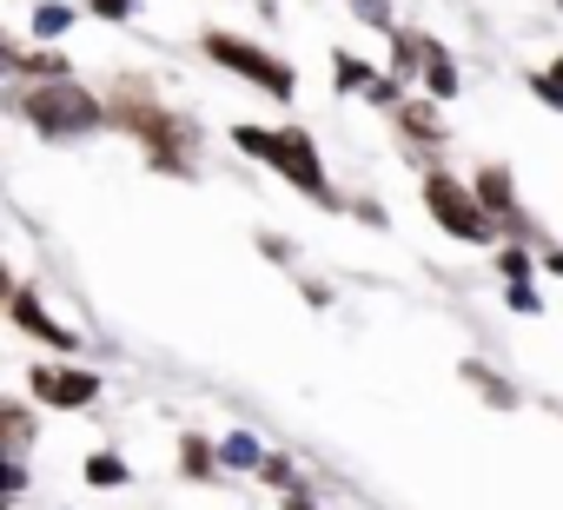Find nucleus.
<instances>
[{
	"label": "nucleus",
	"mask_w": 563,
	"mask_h": 510,
	"mask_svg": "<svg viewBox=\"0 0 563 510\" xmlns=\"http://www.w3.org/2000/svg\"><path fill=\"white\" fill-rule=\"evenodd\" d=\"M126 8H133V0H93V14H107V21H120Z\"/></svg>",
	"instance_id": "nucleus-19"
},
{
	"label": "nucleus",
	"mask_w": 563,
	"mask_h": 510,
	"mask_svg": "<svg viewBox=\"0 0 563 510\" xmlns=\"http://www.w3.org/2000/svg\"><path fill=\"white\" fill-rule=\"evenodd\" d=\"M8 431H14V451H21L27 444V411L21 404H8Z\"/></svg>",
	"instance_id": "nucleus-18"
},
{
	"label": "nucleus",
	"mask_w": 563,
	"mask_h": 510,
	"mask_svg": "<svg viewBox=\"0 0 563 510\" xmlns=\"http://www.w3.org/2000/svg\"><path fill=\"white\" fill-rule=\"evenodd\" d=\"M14 325H21V332H34V339H54L60 352H74V332H60V325L34 306V292H27V286H14Z\"/></svg>",
	"instance_id": "nucleus-7"
},
{
	"label": "nucleus",
	"mask_w": 563,
	"mask_h": 510,
	"mask_svg": "<svg viewBox=\"0 0 563 510\" xmlns=\"http://www.w3.org/2000/svg\"><path fill=\"white\" fill-rule=\"evenodd\" d=\"M550 273H563V252H550Z\"/></svg>",
	"instance_id": "nucleus-21"
},
{
	"label": "nucleus",
	"mask_w": 563,
	"mask_h": 510,
	"mask_svg": "<svg viewBox=\"0 0 563 510\" xmlns=\"http://www.w3.org/2000/svg\"><path fill=\"white\" fill-rule=\"evenodd\" d=\"M464 378H471V385H477V391H490V398H497V404H510V385H497V378H490V372H484V365H464Z\"/></svg>",
	"instance_id": "nucleus-12"
},
{
	"label": "nucleus",
	"mask_w": 563,
	"mask_h": 510,
	"mask_svg": "<svg viewBox=\"0 0 563 510\" xmlns=\"http://www.w3.org/2000/svg\"><path fill=\"white\" fill-rule=\"evenodd\" d=\"M477 199H484V212L490 219H504V225H517V206H510V179L490 166V173H477Z\"/></svg>",
	"instance_id": "nucleus-8"
},
{
	"label": "nucleus",
	"mask_w": 563,
	"mask_h": 510,
	"mask_svg": "<svg viewBox=\"0 0 563 510\" xmlns=\"http://www.w3.org/2000/svg\"><path fill=\"white\" fill-rule=\"evenodd\" d=\"M87 484H100V490H107V484H126V464H120L113 451H93V457H87Z\"/></svg>",
	"instance_id": "nucleus-9"
},
{
	"label": "nucleus",
	"mask_w": 563,
	"mask_h": 510,
	"mask_svg": "<svg viewBox=\"0 0 563 510\" xmlns=\"http://www.w3.org/2000/svg\"><path fill=\"white\" fill-rule=\"evenodd\" d=\"M510 306H517V312H543V299H537L530 286H510Z\"/></svg>",
	"instance_id": "nucleus-17"
},
{
	"label": "nucleus",
	"mask_w": 563,
	"mask_h": 510,
	"mask_svg": "<svg viewBox=\"0 0 563 510\" xmlns=\"http://www.w3.org/2000/svg\"><path fill=\"white\" fill-rule=\"evenodd\" d=\"M232 146H245L252 159H265V166H278L306 199H319V206H332V179H325V166H319V153H312V140L306 133H265V126H232Z\"/></svg>",
	"instance_id": "nucleus-1"
},
{
	"label": "nucleus",
	"mask_w": 563,
	"mask_h": 510,
	"mask_svg": "<svg viewBox=\"0 0 563 510\" xmlns=\"http://www.w3.org/2000/svg\"><path fill=\"white\" fill-rule=\"evenodd\" d=\"M67 21H74V14H67V8H41V14H34V27H41V34H47V41H54V34H60V27H67Z\"/></svg>",
	"instance_id": "nucleus-14"
},
{
	"label": "nucleus",
	"mask_w": 563,
	"mask_h": 510,
	"mask_svg": "<svg viewBox=\"0 0 563 510\" xmlns=\"http://www.w3.org/2000/svg\"><path fill=\"white\" fill-rule=\"evenodd\" d=\"M113 120L126 126V133H140V146H146V159L153 166H173V173H192V133L173 120V113H159L153 100H120L113 107Z\"/></svg>",
	"instance_id": "nucleus-3"
},
{
	"label": "nucleus",
	"mask_w": 563,
	"mask_h": 510,
	"mask_svg": "<svg viewBox=\"0 0 563 510\" xmlns=\"http://www.w3.org/2000/svg\"><path fill=\"white\" fill-rule=\"evenodd\" d=\"M34 391H41L47 404H67V411H74V404H93V398H100V378H93V372H60V365H41V372H34Z\"/></svg>",
	"instance_id": "nucleus-6"
},
{
	"label": "nucleus",
	"mask_w": 563,
	"mask_h": 510,
	"mask_svg": "<svg viewBox=\"0 0 563 510\" xmlns=\"http://www.w3.org/2000/svg\"><path fill=\"white\" fill-rule=\"evenodd\" d=\"M292 510H312V503H306V497H299V490H292Z\"/></svg>",
	"instance_id": "nucleus-22"
},
{
	"label": "nucleus",
	"mask_w": 563,
	"mask_h": 510,
	"mask_svg": "<svg viewBox=\"0 0 563 510\" xmlns=\"http://www.w3.org/2000/svg\"><path fill=\"white\" fill-rule=\"evenodd\" d=\"M405 126H411V133H438V113H431V107H405Z\"/></svg>",
	"instance_id": "nucleus-15"
},
{
	"label": "nucleus",
	"mask_w": 563,
	"mask_h": 510,
	"mask_svg": "<svg viewBox=\"0 0 563 510\" xmlns=\"http://www.w3.org/2000/svg\"><path fill=\"white\" fill-rule=\"evenodd\" d=\"M21 113H27L41 133H54V140L93 133V126L107 120V107H100L93 93H80L74 80H47V87H27V93H21Z\"/></svg>",
	"instance_id": "nucleus-2"
},
{
	"label": "nucleus",
	"mask_w": 563,
	"mask_h": 510,
	"mask_svg": "<svg viewBox=\"0 0 563 510\" xmlns=\"http://www.w3.org/2000/svg\"><path fill=\"white\" fill-rule=\"evenodd\" d=\"M352 8H358L365 21H378V27H385V8H378V0H352Z\"/></svg>",
	"instance_id": "nucleus-20"
},
{
	"label": "nucleus",
	"mask_w": 563,
	"mask_h": 510,
	"mask_svg": "<svg viewBox=\"0 0 563 510\" xmlns=\"http://www.w3.org/2000/svg\"><path fill=\"white\" fill-rule=\"evenodd\" d=\"M206 54H212L219 67L245 74L252 87H265L272 100H292V67H286V60H272V54H258L252 41H239V34H206Z\"/></svg>",
	"instance_id": "nucleus-5"
},
{
	"label": "nucleus",
	"mask_w": 563,
	"mask_h": 510,
	"mask_svg": "<svg viewBox=\"0 0 563 510\" xmlns=\"http://www.w3.org/2000/svg\"><path fill=\"white\" fill-rule=\"evenodd\" d=\"M339 87H365V93H372V87H378V74H372V67H358V60H339Z\"/></svg>",
	"instance_id": "nucleus-11"
},
{
	"label": "nucleus",
	"mask_w": 563,
	"mask_h": 510,
	"mask_svg": "<svg viewBox=\"0 0 563 510\" xmlns=\"http://www.w3.org/2000/svg\"><path fill=\"white\" fill-rule=\"evenodd\" d=\"M179 464H186V477H212V451H206V437H186V444H179Z\"/></svg>",
	"instance_id": "nucleus-10"
},
{
	"label": "nucleus",
	"mask_w": 563,
	"mask_h": 510,
	"mask_svg": "<svg viewBox=\"0 0 563 510\" xmlns=\"http://www.w3.org/2000/svg\"><path fill=\"white\" fill-rule=\"evenodd\" d=\"M424 206H431V219H438L451 239H464V245H484V239H490V225H497V219L484 212V199H477V192H464V186H457V179H444V173H431V179H424Z\"/></svg>",
	"instance_id": "nucleus-4"
},
{
	"label": "nucleus",
	"mask_w": 563,
	"mask_h": 510,
	"mask_svg": "<svg viewBox=\"0 0 563 510\" xmlns=\"http://www.w3.org/2000/svg\"><path fill=\"white\" fill-rule=\"evenodd\" d=\"M504 273H510V286H523V273H530V252H517V245H510V252H504Z\"/></svg>",
	"instance_id": "nucleus-16"
},
{
	"label": "nucleus",
	"mask_w": 563,
	"mask_h": 510,
	"mask_svg": "<svg viewBox=\"0 0 563 510\" xmlns=\"http://www.w3.org/2000/svg\"><path fill=\"white\" fill-rule=\"evenodd\" d=\"M258 470H265V477H272L278 490H299V484H292V464H286V457H258Z\"/></svg>",
	"instance_id": "nucleus-13"
}]
</instances>
